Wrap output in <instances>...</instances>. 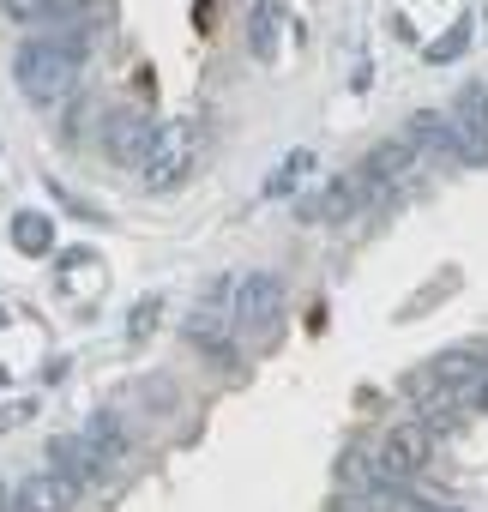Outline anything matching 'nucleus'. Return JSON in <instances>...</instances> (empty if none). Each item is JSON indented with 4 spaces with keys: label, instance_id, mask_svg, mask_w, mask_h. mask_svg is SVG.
<instances>
[{
    "label": "nucleus",
    "instance_id": "nucleus-1",
    "mask_svg": "<svg viewBox=\"0 0 488 512\" xmlns=\"http://www.w3.org/2000/svg\"><path fill=\"white\" fill-rule=\"evenodd\" d=\"M13 79H19V91H25L31 103L55 109V103L73 97V85H79V43H73V37H31V43H19Z\"/></svg>",
    "mask_w": 488,
    "mask_h": 512
},
{
    "label": "nucleus",
    "instance_id": "nucleus-2",
    "mask_svg": "<svg viewBox=\"0 0 488 512\" xmlns=\"http://www.w3.org/2000/svg\"><path fill=\"white\" fill-rule=\"evenodd\" d=\"M193 163H199V121L169 115V121H157V133H151V145H145L139 181H145L151 193H169V187H181V181L193 175Z\"/></svg>",
    "mask_w": 488,
    "mask_h": 512
},
{
    "label": "nucleus",
    "instance_id": "nucleus-3",
    "mask_svg": "<svg viewBox=\"0 0 488 512\" xmlns=\"http://www.w3.org/2000/svg\"><path fill=\"white\" fill-rule=\"evenodd\" d=\"M434 458V422H392L380 434V452H374V470H380V488H398L410 476H422Z\"/></svg>",
    "mask_w": 488,
    "mask_h": 512
},
{
    "label": "nucleus",
    "instance_id": "nucleus-4",
    "mask_svg": "<svg viewBox=\"0 0 488 512\" xmlns=\"http://www.w3.org/2000/svg\"><path fill=\"white\" fill-rule=\"evenodd\" d=\"M229 314H235L241 332H254V338L278 332V320H284V284L272 272H241L229 284Z\"/></svg>",
    "mask_w": 488,
    "mask_h": 512
},
{
    "label": "nucleus",
    "instance_id": "nucleus-5",
    "mask_svg": "<svg viewBox=\"0 0 488 512\" xmlns=\"http://www.w3.org/2000/svg\"><path fill=\"white\" fill-rule=\"evenodd\" d=\"M151 133H157V121H151L145 109H115V115H103V151H109L115 163H127V169L145 163Z\"/></svg>",
    "mask_w": 488,
    "mask_h": 512
},
{
    "label": "nucleus",
    "instance_id": "nucleus-6",
    "mask_svg": "<svg viewBox=\"0 0 488 512\" xmlns=\"http://www.w3.org/2000/svg\"><path fill=\"white\" fill-rule=\"evenodd\" d=\"M416 163H422V151L398 133V139H380V145L362 157V169H356V175L368 181V193H386L392 181H410V175H416Z\"/></svg>",
    "mask_w": 488,
    "mask_h": 512
},
{
    "label": "nucleus",
    "instance_id": "nucleus-7",
    "mask_svg": "<svg viewBox=\"0 0 488 512\" xmlns=\"http://www.w3.org/2000/svg\"><path fill=\"white\" fill-rule=\"evenodd\" d=\"M79 506V482L61 476L55 464L37 470L31 482H19V512H73Z\"/></svg>",
    "mask_w": 488,
    "mask_h": 512
},
{
    "label": "nucleus",
    "instance_id": "nucleus-8",
    "mask_svg": "<svg viewBox=\"0 0 488 512\" xmlns=\"http://www.w3.org/2000/svg\"><path fill=\"white\" fill-rule=\"evenodd\" d=\"M229 326H235V314H229L223 302H205V308L187 314V338H193L199 350H211V356H229Z\"/></svg>",
    "mask_w": 488,
    "mask_h": 512
},
{
    "label": "nucleus",
    "instance_id": "nucleus-9",
    "mask_svg": "<svg viewBox=\"0 0 488 512\" xmlns=\"http://www.w3.org/2000/svg\"><path fill=\"white\" fill-rule=\"evenodd\" d=\"M278 31H284V7H278V0H260V7L248 13V55L260 67L278 61Z\"/></svg>",
    "mask_w": 488,
    "mask_h": 512
},
{
    "label": "nucleus",
    "instance_id": "nucleus-10",
    "mask_svg": "<svg viewBox=\"0 0 488 512\" xmlns=\"http://www.w3.org/2000/svg\"><path fill=\"white\" fill-rule=\"evenodd\" d=\"M362 199H368V181H362V175H344V181H332V187L320 193V205H314L308 217L338 223V217H356V211H362Z\"/></svg>",
    "mask_w": 488,
    "mask_h": 512
},
{
    "label": "nucleus",
    "instance_id": "nucleus-11",
    "mask_svg": "<svg viewBox=\"0 0 488 512\" xmlns=\"http://www.w3.org/2000/svg\"><path fill=\"white\" fill-rule=\"evenodd\" d=\"M13 247L31 253V260H37V253H49L55 247V217L49 211H19L13 217Z\"/></svg>",
    "mask_w": 488,
    "mask_h": 512
},
{
    "label": "nucleus",
    "instance_id": "nucleus-12",
    "mask_svg": "<svg viewBox=\"0 0 488 512\" xmlns=\"http://www.w3.org/2000/svg\"><path fill=\"white\" fill-rule=\"evenodd\" d=\"M49 452H55V470H61V476H73V482H91V476H103V464H97V452H91V446H85L79 434H67V440H55Z\"/></svg>",
    "mask_w": 488,
    "mask_h": 512
},
{
    "label": "nucleus",
    "instance_id": "nucleus-13",
    "mask_svg": "<svg viewBox=\"0 0 488 512\" xmlns=\"http://www.w3.org/2000/svg\"><path fill=\"white\" fill-rule=\"evenodd\" d=\"M458 163H470V169H488V127L476 121V115H464V121H452V145H446Z\"/></svg>",
    "mask_w": 488,
    "mask_h": 512
},
{
    "label": "nucleus",
    "instance_id": "nucleus-14",
    "mask_svg": "<svg viewBox=\"0 0 488 512\" xmlns=\"http://www.w3.org/2000/svg\"><path fill=\"white\" fill-rule=\"evenodd\" d=\"M85 446L97 452V464H103V470H115V464H121V452H127V440H121V422H115V416H91V428H85Z\"/></svg>",
    "mask_w": 488,
    "mask_h": 512
},
{
    "label": "nucleus",
    "instance_id": "nucleus-15",
    "mask_svg": "<svg viewBox=\"0 0 488 512\" xmlns=\"http://www.w3.org/2000/svg\"><path fill=\"white\" fill-rule=\"evenodd\" d=\"M404 139H410L416 151H446V145H452V121H446V115H434V109H422V115H410Z\"/></svg>",
    "mask_w": 488,
    "mask_h": 512
},
{
    "label": "nucleus",
    "instance_id": "nucleus-16",
    "mask_svg": "<svg viewBox=\"0 0 488 512\" xmlns=\"http://www.w3.org/2000/svg\"><path fill=\"white\" fill-rule=\"evenodd\" d=\"M308 169H314V151H290V157H284V163L266 175V193H272V199H284V193H290V187H296Z\"/></svg>",
    "mask_w": 488,
    "mask_h": 512
},
{
    "label": "nucleus",
    "instance_id": "nucleus-17",
    "mask_svg": "<svg viewBox=\"0 0 488 512\" xmlns=\"http://www.w3.org/2000/svg\"><path fill=\"white\" fill-rule=\"evenodd\" d=\"M0 13H7L13 25H43L61 13V0H0Z\"/></svg>",
    "mask_w": 488,
    "mask_h": 512
},
{
    "label": "nucleus",
    "instance_id": "nucleus-18",
    "mask_svg": "<svg viewBox=\"0 0 488 512\" xmlns=\"http://www.w3.org/2000/svg\"><path fill=\"white\" fill-rule=\"evenodd\" d=\"M464 43H470V19H458L446 37H434V43H428V61H434V67H440V61H458V55H464Z\"/></svg>",
    "mask_w": 488,
    "mask_h": 512
},
{
    "label": "nucleus",
    "instance_id": "nucleus-19",
    "mask_svg": "<svg viewBox=\"0 0 488 512\" xmlns=\"http://www.w3.org/2000/svg\"><path fill=\"white\" fill-rule=\"evenodd\" d=\"M392 512H464V506L434 500V494H392Z\"/></svg>",
    "mask_w": 488,
    "mask_h": 512
},
{
    "label": "nucleus",
    "instance_id": "nucleus-20",
    "mask_svg": "<svg viewBox=\"0 0 488 512\" xmlns=\"http://www.w3.org/2000/svg\"><path fill=\"white\" fill-rule=\"evenodd\" d=\"M0 512H19V494H7V482H0Z\"/></svg>",
    "mask_w": 488,
    "mask_h": 512
},
{
    "label": "nucleus",
    "instance_id": "nucleus-21",
    "mask_svg": "<svg viewBox=\"0 0 488 512\" xmlns=\"http://www.w3.org/2000/svg\"><path fill=\"white\" fill-rule=\"evenodd\" d=\"M476 410H488V380H482V386H476Z\"/></svg>",
    "mask_w": 488,
    "mask_h": 512
},
{
    "label": "nucleus",
    "instance_id": "nucleus-22",
    "mask_svg": "<svg viewBox=\"0 0 488 512\" xmlns=\"http://www.w3.org/2000/svg\"><path fill=\"white\" fill-rule=\"evenodd\" d=\"M476 121H482V127H488V91H482V115H476Z\"/></svg>",
    "mask_w": 488,
    "mask_h": 512
},
{
    "label": "nucleus",
    "instance_id": "nucleus-23",
    "mask_svg": "<svg viewBox=\"0 0 488 512\" xmlns=\"http://www.w3.org/2000/svg\"><path fill=\"white\" fill-rule=\"evenodd\" d=\"M0 320H7V308H0Z\"/></svg>",
    "mask_w": 488,
    "mask_h": 512
}]
</instances>
